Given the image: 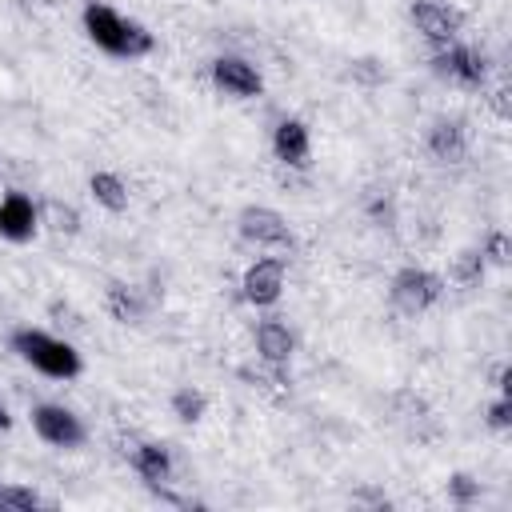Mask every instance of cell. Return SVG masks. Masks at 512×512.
Instances as JSON below:
<instances>
[{"mask_svg": "<svg viewBox=\"0 0 512 512\" xmlns=\"http://www.w3.org/2000/svg\"><path fill=\"white\" fill-rule=\"evenodd\" d=\"M80 28L84 36L104 52V56H116V60H140L156 48V36L128 12L104 4V0H88L84 12H80Z\"/></svg>", "mask_w": 512, "mask_h": 512, "instance_id": "1", "label": "cell"}, {"mask_svg": "<svg viewBox=\"0 0 512 512\" xmlns=\"http://www.w3.org/2000/svg\"><path fill=\"white\" fill-rule=\"evenodd\" d=\"M8 344H12V352H16L32 372H40V376H48V380H76V376L84 372V360H80L76 344L64 340V336H56V332H48V328L20 324V328H12Z\"/></svg>", "mask_w": 512, "mask_h": 512, "instance_id": "2", "label": "cell"}, {"mask_svg": "<svg viewBox=\"0 0 512 512\" xmlns=\"http://www.w3.org/2000/svg\"><path fill=\"white\" fill-rule=\"evenodd\" d=\"M432 72L452 84V88H464V92H480L488 84V56L476 48V44H464V40H452L444 48H432L428 56Z\"/></svg>", "mask_w": 512, "mask_h": 512, "instance_id": "3", "label": "cell"}, {"mask_svg": "<svg viewBox=\"0 0 512 512\" xmlns=\"http://www.w3.org/2000/svg\"><path fill=\"white\" fill-rule=\"evenodd\" d=\"M444 296V280L420 264H404L392 280H388V300L404 312V316H420L428 312L436 300Z\"/></svg>", "mask_w": 512, "mask_h": 512, "instance_id": "4", "label": "cell"}, {"mask_svg": "<svg viewBox=\"0 0 512 512\" xmlns=\"http://www.w3.org/2000/svg\"><path fill=\"white\" fill-rule=\"evenodd\" d=\"M32 432H36L44 444L64 448V452L80 448V444H84V436H88L84 420H80L68 404H56V400H44V404H36V408H32Z\"/></svg>", "mask_w": 512, "mask_h": 512, "instance_id": "5", "label": "cell"}, {"mask_svg": "<svg viewBox=\"0 0 512 512\" xmlns=\"http://www.w3.org/2000/svg\"><path fill=\"white\" fill-rule=\"evenodd\" d=\"M284 280H288V264L284 256H256L244 272H240V296L252 308H272L284 296Z\"/></svg>", "mask_w": 512, "mask_h": 512, "instance_id": "6", "label": "cell"}, {"mask_svg": "<svg viewBox=\"0 0 512 512\" xmlns=\"http://www.w3.org/2000/svg\"><path fill=\"white\" fill-rule=\"evenodd\" d=\"M408 20L424 36L428 48H444V44L460 40V32H464V16L444 0H416L408 8Z\"/></svg>", "mask_w": 512, "mask_h": 512, "instance_id": "7", "label": "cell"}, {"mask_svg": "<svg viewBox=\"0 0 512 512\" xmlns=\"http://www.w3.org/2000/svg\"><path fill=\"white\" fill-rule=\"evenodd\" d=\"M208 76H212V88L232 96V100H256L264 92V76L252 60L244 56H216L208 64Z\"/></svg>", "mask_w": 512, "mask_h": 512, "instance_id": "8", "label": "cell"}, {"mask_svg": "<svg viewBox=\"0 0 512 512\" xmlns=\"http://www.w3.org/2000/svg\"><path fill=\"white\" fill-rule=\"evenodd\" d=\"M236 228H240V236H244L248 244H256V248H268V252L292 248V228H288V220H284L276 208H268V204H248V208L236 216Z\"/></svg>", "mask_w": 512, "mask_h": 512, "instance_id": "9", "label": "cell"}, {"mask_svg": "<svg viewBox=\"0 0 512 512\" xmlns=\"http://www.w3.org/2000/svg\"><path fill=\"white\" fill-rule=\"evenodd\" d=\"M128 464L132 472L152 488V492H164L176 476V460H172V448L160 444V440H132L128 444Z\"/></svg>", "mask_w": 512, "mask_h": 512, "instance_id": "10", "label": "cell"}, {"mask_svg": "<svg viewBox=\"0 0 512 512\" xmlns=\"http://www.w3.org/2000/svg\"><path fill=\"white\" fill-rule=\"evenodd\" d=\"M40 204L28 192H4L0 196V240L28 244L40 232Z\"/></svg>", "mask_w": 512, "mask_h": 512, "instance_id": "11", "label": "cell"}, {"mask_svg": "<svg viewBox=\"0 0 512 512\" xmlns=\"http://www.w3.org/2000/svg\"><path fill=\"white\" fill-rule=\"evenodd\" d=\"M272 156L284 168H308L312 160V132L300 116H280L272 128Z\"/></svg>", "mask_w": 512, "mask_h": 512, "instance_id": "12", "label": "cell"}, {"mask_svg": "<svg viewBox=\"0 0 512 512\" xmlns=\"http://www.w3.org/2000/svg\"><path fill=\"white\" fill-rule=\"evenodd\" d=\"M424 144H428V152H432L436 164H464L468 160V124L456 120V116H440L428 128Z\"/></svg>", "mask_w": 512, "mask_h": 512, "instance_id": "13", "label": "cell"}, {"mask_svg": "<svg viewBox=\"0 0 512 512\" xmlns=\"http://www.w3.org/2000/svg\"><path fill=\"white\" fill-rule=\"evenodd\" d=\"M252 344H256V360L260 364H272V368H288L292 352H296V332L284 324V320H260L256 332H252Z\"/></svg>", "mask_w": 512, "mask_h": 512, "instance_id": "14", "label": "cell"}, {"mask_svg": "<svg viewBox=\"0 0 512 512\" xmlns=\"http://www.w3.org/2000/svg\"><path fill=\"white\" fill-rule=\"evenodd\" d=\"M88 192H92V200H96L104 212H124V208L132 204L128 180H124L120 172H108V168H100V172L88 176Z\"/></svg>", "mask_w": 512, "mask_h": 512, "instance_id": "15", "label": "cell"}, {"mask_svg": "<svg viewBox=\"0 0 512 512\" xmlns=\"http://www.w3.org/2000/svg\"><path fill=\"white\" fill-rule=\"evenodd\" d=\"M104 308H108V316H112L116 324H140L144 312H148L144 296H140L132 284H108V292H104Z\"/></svg>", "mask_w": 512, "mask_h": 512, "instance_id": "16", "label": "cell"}, {"mask_svg": "<svg viewBox=\"0 0 512 512\" xmlns=\"http://www.w3.org/2000/svg\"><path fill=\"white\" fill-rule=\"evenodd\" d=\"M168 408H172V416H176L180 424H196V420H204V412H208V396H204L200 388L184 384V388H176V392H172Z\"/></svg>", "mask_w": 512, "mask_h": 512, "instance_id": "17", "label": "cell"}, {"mask_svg": "<svg viewBox=\"0 0 512 512\" xmlns=\"http://www.w3.org/2000/svg\"><path fill=\"white\" fill-rule=\"evenodd\" d=\"M484 272H488V264H484L480 248H464V252L452 260V280H456L460 288H476V284L484 280Z\"/></svg>", "mask_w": 512, "mask_h": 512, "instance_id": "18", "label": "cell"}, {"mask_svg": "<svg viewBox=\"0 0 512 512\" xmlns=\"http://www.w3.org/2000/svg\"><path fill=\"white\" fill-rule=\"evenodd\" d=\"M0 508L36 512V508H44V496L36 488H24V484H0Z\"/></svg>", "mask_w": 512, "mask_h": 512, "instance_id": "19", "label": "cell"}, {"mask_svg": "<svg viewBox=\"0 0 512 512\" xmlns=\"http://www.w3.org/2000/svg\"><path fill=\"white\" fill-rule=\"evenodd\" d=\"M40 220H48L56 232H64V236H76L80 232V212L72 208V204H60V200H48L44 208H40Z\"/></svg>", "mask_w": 512, "mask_h": 512, "instance_id": "20", "label": "cell"}, {"mask_svg": "<svg viewBox=\"0 0 512 512\" xmlns=\"http://www.w3.org/2000/svg\"><path fill=\"white\" fill-rule=\"evenodd\" d=\"M480 256H484L488 268H508V260H512L508 232H504V228H492V232L484 236V244H480Z\"/></svg>", "mask_w": 512, "mask_h": 512, "instance_id": "21", "label": "cell"}, {"mask_svg": "<svg viewBox=\"0 0 512 512\" xmlns=\"http://www.w3.org/2000/svg\"><path fill=\"white\" fill-rule=\"evenodd\" d=\"M484 420H488V428H496V432H508V428H512V396H508V392H496V400L488 404Z\"/></svg>", "mask_w": 512, "mask_h": 512, "instance_id": "22", "label": "cell"}, {"mask_svg": "<svg viewBox=\"0 0 512 512\" xmlns=\"http://www.w3.org/2000/svg\"><path fill=\"white\" fill-rule=\"evenodd\" d=\"M448 496H452L456 504H472V500L480 496V480H472L468 472H456V476L448 480Z\"/></svg>", "mask_w": 512, "mask_h": 512, "instance_id": "23", "label": "cell"}, {"mask_svg": "<svg viewBox=\"0 0 512 512\" xmlns=\"http://www.w3.org/2000/svg\"><path fill=\"white\" fill-rule=\"evenodd\" d=\"M12 424V416H8V408H4V400H0V428H8Z\"/></svg>", "mask_w": 512, "mask_h": 512, "instance_id": "24", "label": "cell"}]
</instances>
